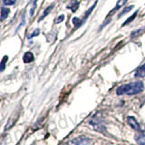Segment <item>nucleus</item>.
I'll use <instances>...</instances> for the list:
<instances>
[{
	"mask_svg": "<svg viewBox=\"0 0 145 145\" xmlns=\"http://www.w3.org/2000/svg\"><path fill=\"white\" fill-rule=\"evenodd\" d=\"M144 89L143 83L140 81L133 82V83L122 84L117 88L116 93L118 95H134L142 93Z\"/></svg>",
	"mask_w": 145,
	"mask_h": 145,
	"instance_id": "nucleus-1",
	"label": "nucleus"
},
{
	"mask_svg": "<svg viewBox=\"0 0 145 145\" xmlns=\"http://www.w3.org/2000/svg\"><path fill=\"white\" fill-rule=\"evenodd\" d=\"M67 145H91L90 140L85 137H77L68 143Z\"/></svg>",
	"mask_w": 145,
	"mask_h": 145,
	"instance_id": "nucleus-2",
	"label": "nucleus"
},
{
	"mask_svg": "<svg viewBox=\"0 0 145 145\" xmlns=\"http://www.w3.org/2000/svg\"><path fill=\"white\" fill-rule=\"evenodd\" d=\"M127 121H128V123L129 125L133 129L138 131H142V129H140V124L138 123V121L135 120V118L133 117V116H129L127 118Z\"/></svg>",
	"mask_w": 145,
	"mask_h": 145,
	"instance_id": "nucleus-3",
	"label": "nucleus"
},
{
	"mask_svg": "<svg viewBox=\"0 0 145 145\" xmlns=\"http://www.w3.org/2000/svg\"><path fill=\"white\" fill-rule=\"evenodd\" d=\"M34 60H35L34 54L31 52H26L24 54V56H23V61H24L25 63H30Z\"/></svg>",
	"mask_w": 145,
	"mask_h": 145,
	"instance_id": "nucleus-4",
	"label": "nucleus"
},
{
	"mask_svg": "<svg viewBox=\"0 0 145 145\" xmlns=\"http://www.w3.org/2000/svg\"><path fill=\"white\" fill-rule=\"evenodd\" d=\"M134 76L140 77V78H144L145 77V63H143L142 65H140L138 69L136 70Z\"/></svg>",
	"mask_w": 145,
	"mask_h": 145,
	"instance_id": "nucleus-5",
	"label": "nucleus"
},
{
	"mask_svg": "<svg viewBox=\"0 0 145 145\" xmlns=\"http://www.w3.org/2000/svg\"><path fill=\"white\" fill-rule=\"evenodd\" d=\"M136 142L140 145H145V131H140V133L136 136Z\"/></svg>",
	"mask_w": 145,
	"mask_h": 145,
	"instance_id": "nucleus-6",
	"label": "nucleus"
},
{
	"mask_svg": "<svg viewBox=\"0 0 145 145\" xmlns=\"http://www.w3.org/2000/svg\"><path fill=\"white\" fill-rule=\"evenodd\" d=\"M128 1V0H118L117 1V4H116V6H115V7L112 9V10L111 11V13H110V16H112V14H114L115 13V11H117V10H119V9L121 8V7H122L124 6V5L126 4V2Z\"/></svg>",
	"mask_w": 145,
	"mask_h": 145,
	"instance_id": "nucleus-7",
	"label": "nucleus"
},
{
	"mask_svg": "<svg viewBox=\"0 0 145 145\" xmlns=\"http://www.w3.org/2000/svg\"><path fill=\"white\" fill-rule=\"evenodd\" d=\"M78 7H79V2L77 1V0H72V1L67 6V8L71 9L74 13L78 9Z\"/></svg>",
	"mask_w": 145,
	"mask_h": 145,
	"instance_id": "nucleus-8",
	"label": "nucleus"
},
{
	"mask_svg": "<svg viewBox=\"0 0 145 145\" xmlns=\"http://www.w3.org/2000/svg\"><path fill=\"white\" fill-rule=\"evenodd\" d=\"M10 14V9L7 7H1V20H5Z\"/></svg>",
	"mask_w": 145,
	"mask_h": 145,
	"instance_id": "nucleus-9",
	"label": "nucleus"
},
{
	"mask_svg": "<svg viewBox=\"0 0 145 145\" xmlns=\"http://www.w3.org/2000/svg\"><path fill=\"white\" fill-rule=\"evenodd\" d=\"M54 7V5H52V6H49L46 9L44 10V14L42 15V16H41L40 18H39V21H42L44 17H46L50 13H51V11L53 10V8Z\"/></svg>",
	"mask_w": 145,
	"mask_h": 145,
	"instance_id": "nucleus-10",
	"label": "nucleus"
},
{
	"mask_svg": "<svg viewBox=\"0 0 145 145\" xmlns=\"http://www.w3.org/2000/svg\"><path fill=\"white\" fill-rule=\"evenodd\" d=\"M72 24H74V25L76 27V28L80 27L84 23L83 19H81V18H78V17H74V18H72Z\"/></svg>",
	"mask_w": 145,
	"mask_h": 145,
	"instance_id": "nucleus-11",
	"label": "nucleus"
},
{
	"mask_svg": "<svg viewBox=\"0 0 145 145\" xmlns=\"http://www.w3.org/2000/svg\"><path fill=\"white\" fill-rule=\"evenodd\" d=\"M97 2H98V1H97V0H96V1H95V3H94V4L93 5V6H92V7H90V8L88 9V10H87V11H86V13L84 14V17H83V18H82V19H83V20H84V21H85L86 19H87V18H88V16H89L91 15V13H92V11L93 10V8H94L95 7H96V4H97Z\"/></svg>",
	"mask_w": 145,
	"mask_h": 145,
	"instance_id": "nucleus-12",
	"label": "nucleus"
},
{
	"mask_svg": "<svg viewBox=\"0 0 145 145\" xmlns=\"http://www.w3.org/2000/svg\"><path fill=\"white\" fill-rule=\"evenodd\" d=\"M137 15H138V11L134 12V14H133V15L131 16H130V17L128 18V19H127V20H126V21H125V22L123 23V24L121 25V26H125L126 25L130 24L131 22H133V19H134V18L136 17V16H137Z\"/></svg>",
	"mask_w": 145,
	"mask_h": 145,
	"instance_id": "nucleus-13",
	"label": "nucleus"
},
{
	"mask_svg": "<svg viewBox=\"0 0 145 145\" xmlns=\"http://www.w3.org/2000/svg\"><path fill=\"white\" fill-rule=\"evenodd\" d=\"M134 7L133 6H129V7H126L123 10H122L120 14H119V16H118V17H121V16H124V15H126L127 13H129L131 9H133Z\"/></svg>",
	"mask_w": 145,
	"mask_h": 145,
	"instance_id": "nucleus-14",
	"label": "nucleus"
},
{
	"mask_svg": "<svg viewBox=\"0 0 145 145\" xmlns=\"http://www.w3.org/2000/svg\"><path fill=\"white\" fill-rule=\"evenodd\" d=\"M8 60V56H5L1 61V68H0V71L3 72L5 70V66H6V62Z\"/></svg>",
	"mask_w": 145,
	"mask_h": 145,
	"instance_id": "nucleus-15",
	"label": "nucleus"
},
{
	"mask_svg": "<svg viewBox=\"0 0 145 145\" xmlns=\"http://www.w3.org/2000/svg\"><path fill=\"white\" fill-rule=\"evenodd\" d=\"M16 3V0H3L4 6H14Z\"/></svg>",
	"mask_w": 145,
	"mask_h": 145,
	"instance_id": "nucleus-16",
	"label": "nucleus"
},
{
	"mask_svg": "<svg viewBox=\"0 0 145 145\" xmlns=\"http://www.w3.org/2000/svg\"><path fill=\"white\" fill-rule=\"evenodd\" d=\"M39 33H40V29H35L33 33H32V35H28V39H31L32 37H34V36H35V35H38Z\"/></svg>",
	"mask_w": 145,
	"mask_h": 145,
	"instance_id": "nucleus-17",
	"label": "nucleus"
},
{
	"mask_svg": "<svg viewBox=\"0 0 145 145\" xmlns=\"http://www.w3.org/2000/svg\"><path fill=\"white\" fill-rule=\"evenodd\" d=\"M36 3H37V0H34V2H33V7H32L31 11H30L31 16H33V15H34V11H35V7H36Z\"/></svg>",
	"mask_w": 145,
	"mask_h": 145,
	"instance_id": "nucleus-18",
	"label": "nucleus"
},
{
	"mask_svg": "<svg viewBox=\"0 0 145 145\" xmlns=\"http://www.w3.org/2000/svg\"><path fill=\"white\" fill-rule=\"evenodd\" d=\"M63 19H65V16H63V15H61L60 16H58V17L56 18V24H59V23L63 22Z\"/></svg>",
	"mask_w": 145,
	"mask_h": 145,
	"instance_id": "nucleus-19",
	"label": "nucleus"
}]
</instances>
